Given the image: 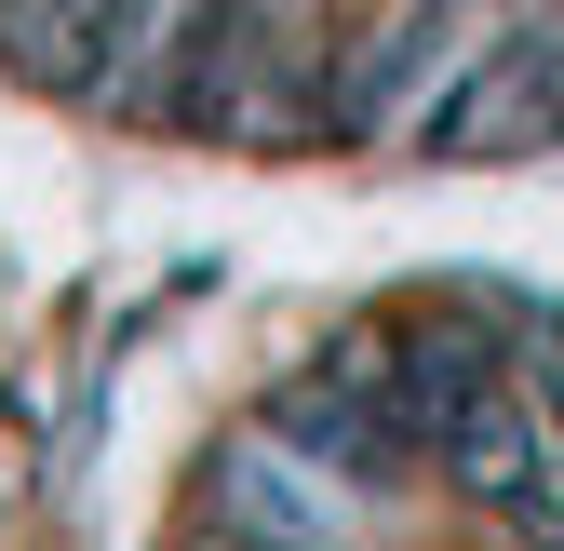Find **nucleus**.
<instances>
[{
	"label": "nucleus",
	"instance_id": "obj_3",
	"mask_svg": "<svg viewBox=\"0 0 564 551\" xmlns=\"http://www.w3.org/2000/svg\"><path fill=\"white\" fill-rule=\"evenodd\" d=\"M216 551H269V538H216Z\"/></svg>",
	"mask_w": 564,
	"mask_h": 551
},
{
	"label": "nucleus",
	"instance_id": "obj_1",
	"mask_svg": "<svg viewBox=\"0 0 564 551\" xmlns=\"http://www.w3.org/2000/svg\"><path fill=\"white\" fill-rule=\"evenodd\" d=\"M162 0H0V41L41 95H95V108H134V54H149Z\"/></svg>",
	"mask_w": 564,
	"mask_h": 551
},
{
	"label": "nucleus",
	"instance_id": "obj_2",
	"mask_svg": "<svg viewBox=\"0 0 564 551\" xmlns=\"http://www.w3.org/2000/svg\"><path fill=\"white\" fill-rule=\"evenodd\" d=\"M457 41H470V0H416L403 28H377L336 82V134H431V108L470 82Z\"/></svg>",
	"mask_w": 564,
	"mask_h": 551
}]
</instances>
